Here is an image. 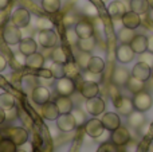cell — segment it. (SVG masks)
Instances as JSON below:
<instances>
[{"mask_svg": "<svg viewBox=\"0 0 153 152\" xmlns=\"http://www.w3.org/2000/svg\"><path fill=\"white\" fill-rule=\"evenodd\" d=\"M3 39L7 45L10 46H15V45H19L20 40L23 39L22 38V30L19 28L18 26L12 23V22H7L3 27Z\"/></svg>", "mask_w": 153, "mask_h": 152, "instance_id": "1", "label": "cell"}, {"mask_svg": "<svg viewBox=\"0 0 153 152\" xmlns=\"http://www.w3.org/2000/svg\"><path fill=\"white\" fill-rule=\"evenodd\" d=\"M152 97L148 92L145 90H141L138 93L134 94L133 97V105H134V109L136 110H140V112H146L152 108Z\"/></svg>", "mask_w": 153, "mask_h": 152, "instance_id": "2", "label": "cell"}, {"mask_svg": "<svg viewBox=\"0 0 153 152\" xmlns=\"http://www.w3.org/2000/svg\"><path fill=\"white\" fill-rule=\"evenodd\" d=\"M31 20V16H30V11L24 7H19L11 15V22H12L15 26H18L19 28H24L30 24Z\"/></svg>", "mask_w": 153, "mask_h": 152, "instance_id": "3", "label": "cell"}, {"mask_svg": "<svg viewBox=\"0 0 153 152\" xmlns=\"http://www.w3.org/2000/svg\"><path fill=\"white\" fill-rule=\"evenodd\" d=\"M38 40H39V45L45 48H54L56 45H58V35L51 30H43V31H39V35H38Z\"/></svg>", "mask_w": 153, "mask_h": 152, "instance_id": "4", "label": "cell"}, {"mask_svg": "<svg viewBox=\"0 0 153 152\" xmlns=\"http://www.w3.org/2000/svg\"><path fill=\"white\" fill-rule=\"evenodd\" d=\"M55 90L59 96H71L75 92V82L70 77H62L56 80Z\"/></svg>", "mask_w": 153, "mask_h": 152, "instance_id": "5", "label": "cell"}, {"mask_svg": "<svg viewBox=\"0 0 153 152\" xmlns=\"http://www.w3.org/2000/svg\"><path fill=\"white\" fill-rule=\"evenodd\" d=\"M85 132L87 136L93 137V139H98L105 132V127H103L102 121L98 118H90L85 123Z\"/></svg>", "mask_w": 153, "mask_h": 152, "instance_id": "6", "label": "cell"}, {"mask_svg": "<svg viewBox=\"0 0 153 152\" xmlns=\"http://www.w3.org/2000/svg\"><path fill=\"white\" fill-rule=\"evenodd\" d=\"M85 108H86L87 113L91 116H100L105 112L106 105L105 101H103L101 97H93V98H87L86 104H85Z\"/></svg>", "mask_w": 153, "mask_h": 152, "instance_id": "7", "label": "cell"}, {"mask_svg": "<svg viewBox=\"0 0 153 152\" xmlns=\"http://www.w3.org/2000/svg\"><path fill=\"white\" fill-rule=\"evenodd\" d=\"M113 102H114V107H116L117 112L122 116H129L133 112V109H134L133 100H130L129 97L118 96L113 100Z\"/></svg>", "mask_w": 153, "mask_h": 152, "instance_id": "8", "label": "cell"}, {"mask_svg": "<svg viewBox=\"0 0 153 152\" xmlns=\"http://www.w3.org/2000/svg\"><path fill=\"white\" fill-rule=\"evenodd\" d=\"M56 127H58L59 131L62 132H71L76 128V121L74 118V116L71 113H63V115H59L56 118Z\"/></svg>", "mask_w": 153, "mask_h": 152, "instance_id": "9", "label": "cell"}, {"mask_svg": "<svg viewBox=\"0 0 153 152\" xmlns=\"http://www.w3.org/2000/svg\"><path fill=\"white\" fill-rule=\"evenodd\" d=\"M7 137H10L18 147H20L28 142V132L20 127H13L7 129Z\"/></svg>", "mask_w": 153, "mask_h": 152, "instance_id": "10", "label": "cell"}, {"mask_svg": "<svg viewBox=\"0 0 153 152\" xmlns=\"http://www.w3.org/2000/svg\"><path fill=\"white\" fill-rule=\"evenodd\" d=\"M111 142H113L114 145L117 147H122V145H126L128 143L130 142V132L128 128L120 125L117 129H114L111 132Z\"/></svg>", "mask_w": 153, "mask_h": 152, "instance_id": "11", "label": "cell"}, {"mask_svg": "<svg viewBox=\"0 0 153 152\" xmlns=\"http://www.w3.org/2000/svg\"><path fill=\"white\" fill-rule=\"evenodd\" d=\"M31 100L36 105L42 107L43 104L50 101V90H48L46 86H42V85L35 86L31 92Z\"/></svg>", "mask_w": 153, "mask_h": 152, "instance_id": "12", "label": "cell"}, {"mask_svg": "<svg viewBox=\"0 0 153 152\" xmlns=\"http://www.w3.org/2000/svg\"><path fill=\"white\" fill-rule=\"evenodd\" d=\"M134 51L130 47V45H125V43H121V45L117 47L116 50V58L120 63H129V62L133 61L134 58Z\"/></svg>", "mask_w": 153, "mask_h": 152, "instance_id": "13", "label": "cell"}, {"mask_svg": "<svg viewBox=\"0 0 153 152\" xmlns=\"http://www.w3.org/2000/svg\"><path fill=\"white\" fill-rule=\"evenodd\" d=\"M76 35L78 38H90V37H94V26H93L91 22L86 20V19H82V20L76 22L75 27H74Z\"/></svg>", "mask_w": 153, "mask_h": 152, "instance_id": "14", "label": "cell"}, {"mask_svg": "<svg viewBox=\"0 0 153 152\" xmlns=\"http://www.w3.org/2000/svg\"><path fill=\"white\" fill-rule=\"evenodd\" d=\"M101 121H102L105 129L106 131H109V132H113L114 129H117L120 125H121V118H120V115L118 113H114V112L103 113Z\"/></svg>", "mask_w": 153, "mask_h": 152, "instance_id": "15", "label": "cell"}, {"mask_svg": "<svg viewBox=\"0 0 153 152\" xmlns=\"http://www.w3.org/2000/svg\"><path fill=\"white\" fill-rule=\"evenodd\" d=\"M132 75L136 78H138V80L141 81H148L149 78H151V74H152V67L149 66V65L144 63V62H137V63L133 66V70L132 72Z\"/></svg>", "mask_w": 153, "mask_h": 152, "instance_id": "16", "label": "cell"}, {"mask_svg": "<svg viewBox=\"0 0 153 152\" xmlns=\"http://www.w3.org/2000/svg\"><path fill=\"white\" fill-rule=\"evenodd\" d=\"M132 73L126 69V67H122V66H118L114 69L113 72V75H111V81H113V85L116 86H124L126 85L128 80L130 78Z\"/></svg>", "mask_w": 153, "mask_h": 152, "instance_id": "17", "label": "cell"}, {"mask_svg": "<svg viewBox=\"0 0 153 152\" xmlns=\"http://www.w3.org/2000/svg\"><path fill=\"white\" fill-rule=\"evenodd\" d=\"M81 94H82V97H85L86 100L97 97L98 94H100V85H98V82L85 80L81 85Z\"/></svg>", "mask_w": 153, "mask_h": 152, "instance_id": "18", "label": "cell"}, {"mask_svg": "<svg viewBox=\"0 0 153 152\" xmlns=\"http://www.w3.org/2000/svg\"><path fill=\"white\" fill-rule=\"evenodd\" d=\"M40 113H42V117L48 121H55L56 118H58V116L61 115L55 101H48V102H46V104H43L42 109H40Z\"/></svg>", "mask_w": 153, "mask_h": 152, "instance_id": "19", "label": "cell"}, {"mask_svg": "<svg viewBox=\"0 0 153 152\" xmlns=\"http://www.w3.org/2000/svg\"><path fill=\"white\" fill-rule=\"evenodd\" d=\"M141 15H138V13L133 12V11H126V12L122 15L121 20H122V26L124 27H128V28H137L138 26L141 24Z\"/></svg>", "mask_w": 153, "mask_h": 152, "instance_id": "20", "label": "cell"}, {"mask_svg": "<svg viewBox=\"0 0 153 152\" xmlns=\"http://www.w3.org/2000/svg\"><path fill=\"white\" fill-rule=\"evenodd\" d=\"M129 45L136 54H143L144 51L148 50V37L141 35V34L134 35V38L132 39V42H130Z\"/></svg>", "mask_w": 153, "mask_h": 152, "instance_id": "21", "label": "cell"}, {"mask_svg": "<svg viewBox=\"0 0 153 152\" xmlns=\"http://www.w3.org/2000/svg\"><path fill=\"white\" fill-rule=\"evenodd\" d=\"M36 50H38V45L32 38H23L20 40V43H19V53H22L26 57L36 53Z\"/></svg>", "mask_w": 153, "mask_h": 152, "instance_id": "22", "label": "cell"}, {"mask_svg": "<svg viewBox=\"0 0 153 152\" xmlns=\"http://www.w3.org/2000/svg\"><path fill=\"white\" fill-rule=\"evenodd\" d=\"M55 104L59 109V113L63 115V113H71L74 109V102L70 98V96H59L55 100Z\"/></svg>", "mask_w": 153, "mask_h": 152, "instance_id": "23", "label": "cell"}, {"mask_svg": "<svg viewBox=\"0 0 153 152\" xmlns=\"http://www.w3.org/2000/svg\"><path fill=\"white\" fill-rule=\"evenodd\" d=\"M26 66L30 67V69H34V70L43 69V66H45V57L40 53H38V51L31 54V55H28L26 58Z\"/></svg>", "mask_w": 153, "mask_h": 152, "instance_id": "24", "label": "cell"}, {"mask_svg": "<svg viewBox=\"0 0 153 152\" xmlns=\"http://www.w3.org/2000/svg\"><path fill=\"white\" fill-rule=\"evenodd\" d=\"M51 59H53V62L65 65L69 62V53L63 46H55L53 53H51Z\"/></svg>", "mask_w": 153, "mask_h": 152, "instance_id": "25", "label": "cell"}, {"mask_svg": "<svg viewBox=\"0 0 153 152\" xmlns=\"http://www.w3.org/2000/svg\"><path fill=\"white\" fill-rule=\"evenodd\" d=\"M105 61H103L101 57H90L89 63H87L86 70L91 73H95V74H101V73L105 70Z\"/></svg>", "mask_w": 153, "mask_h": 152, "instance_id": "26", "label": "cell"}, {"mask_svg": "<svg viewBox=\"0 0 153 152\" xmlns=\"http://www.w3.org/2000/svg\"><path fill=\"white\" fill-rule=\"evenodd\" d=\"M108 12L111 18L117 19V18H122V15L126 12V8H125V4L122 1L116 0V1H111L108 5Z\"/></svg>", "mask_w": 153, "mask_h": 152, "instance_id": "27", "label": "cell"}, {"mask_svg": "<svg viewBox=\"0 0 153 152\" xmlns=\"http://www.w3.org/2000/svg\"><path fill=\"white\" fill-rule=\"evenodd\" d=\"M149 1L148 0H130V11L138 13V15H145L149 11Z\"/></svg>", "mask_w": 153, "mask_h": 152, "instance_id": "28", "label": "cell"}, {"mask_svg": "<svg viewBox=\"0 0 153 152\" xmlns=\"http://www.w3.org/2000/svg\"><path fill=\"white\" fill-rule=\"evenodd\" d=\"M145 123V117H144V112H140V110H136V112H132L129 116H128V124L133 128H140V127L144 125Z\"/></svg>", "mask_w": 153, "mask_h": 152, "instance_id": "29", "label": "cell"}, {"mask_svg": "<svg viewBox=\"0 0 153 152\" xmlns=\"http://www.w3.org/2000/svg\"><path fill=\"white\" fill-rule=\"evenodd\" d=\"M95 43L97 42H95L94 37L81 38V39H78V42H76V46H78V48L81 51H83V53H91L95 47Z\"/></svg>", "mask_w": 153, "mask_h": 152, "instance_id": "30", "label": "cell"}, {"mask_svg": "<svg viewBox=\"0 0 153 152\" xmlns=\"http://www.w3.org/2000/svg\"><path fill=\"white\" fill-rule=\"evenodd\" d=\"M134 30L132 28H128V27H124L122 26L121 28L118 30L117 32V39L120 40L121 43H125V45H129L132 42V39L134 38Z\"/></svg>", "mask_w": 153, "mask_h": 152, "instance_id": "31", "label": "cell"}, {"mask_svg": "<svg viewBox=\"0 0 153 152\" xmlns=\"http://www.w3.org/2000/svg\"><path fill=\"white\" fill-rule=\"evenodd\" d=\"M0 108L8 112V110L15 109V97L10 93H1L0 94Z\"/></svg>", "mask_w": 153, "mask_h": 152, "instance_id": "32", "label": "cell"}, {"mask_svg": "<svg viewBox=\"0 0 153 152\" xmlns=\"http://www.w3.org/2000/svg\"><path fill=\"white\" fill-rule=\"evenodd\" d=\"M125 86H126V89L130 92V93L136 94V93H138V92L144 90V81H141V80H138V78L130 75V78L128 80V82H126Z\"/></svg>", "mask_w": 153, "mask_h": 152, "instance_id": "33", "label": "cell"}, {"mask_svg": "<svg viewBox=\"0 0 153 152\" xmlns=\"http://www.w3.org/2000/svg\"><path fill=\"white\" fill-rule=\"evenodd\" d=\"M42 8L47 13H56L61 10V0H42Z\"/></svg>", "mask_w": 153, "mask_h": 152, "instance_id": "34", "label": "cell"}, {"mask_svg": "<svg viewBox=\"0 0 153 152\" xmlns=\"http://www.w3.org/2000/svg\"><path fill=\"white\" fill-rule=\"evenodd\" d=\"M50 72L53 78L55 80H59L62 77H66V72H65V65L62 63H56V62H53L50 66Z\"/></svg>", "mask_w": 153, "mask_h": 152, "instance_id": "35", "label": "cell"}, {"mask_svg": "<svg viewBox=\"0 0 153 152\" xmlns=\"http://www.w3.org/2000/svg\"><path fill=\"white\" fill-rule=\"evenodd\" d=\"M18 145L10 139V137H3L0 140V152H16Z\"/></svg>", "mask_w": 153, "mask_h": 152, "instance_id": "36", "label": "cell"}, {"mask_svg": "<svg viewBox=\"0 0 153 152\" xmlns=\"http://www.w3.org/2000/svg\"><path fill=\"white\" fill-rule=\"evenodd\" d=\"M65 72H66V77L74 80L79 75V65L76 62H67L65 63Z\"/></svg>", "mask_w": 153, "mask_h": 152, "instance_id": "37", "label": "cell"}, {"mask_svg": "<svg viewBox=\"0 0 153 152\" xmlns=\"http://www.w3.org/2000/svg\"><path fill=\"white\" fill-rule=\"evenodd\" d=\"M36 27L40 30V31H43V30H51L53 28V22L50 20L48 18H39L36 22Z\"/></svg>", "mask_w": 153, "mask_h": 152, "instance_id": "38", "label": "cell"}, {"mask_svg": "<svg viewBox=\"0 0 153 152\" xmlns=\"http://www.w3.org/2000/svg\"><path fill=\"white\" fill-rule=\"evenodd\" d=\"M90 53H83V51H81V54L78 55V58H76V63L79 65V67H82V69H86L87 67V63H89V59H90Z\"/></svg>", "mask_w": 153, "mask_h": 152, "instance_id": "39", "label": "cell"}, {"mask_svg": "<svg viewBox=\"0 0 153 152\" xmlns=\"http://www.w3.org/2000/svg\"><path fill=\"white\" fill-rule=\"evenodd\" d=\"M140 61L153 67V53L152 51H144L143 54H140Z\"/></svg>", "mask_w": 153, "mask_h": 152, "instance_id": "40", "label": "cell"}, {"mask_svg": "<svg viewBox=\"0 0 153 152\" xmlns=\"http://www.w3.org/2000/svg\"><path fill=\"white\" fill-rule=\"evenodd\" d=\"M71 115L74 116V118H75V121H76V125H82V124L85 123V115H83V112H82L81 109H73V112H71Z\"/></svg>", "mask_w": 153, "mask_h": 152, "instance_id": "41", "label": "cell"}, {"mask_svg": "<svg viewBox=\"0 0 153 152\" xmlns=\"http://www.w3.org/2000/svg\"><path fill=\"white\" fill-rule=\"evenodd\" d=\"M83 77H85V80H87V81H94V82H100L101 81V74H95V73H91V72H89V70H86Z\"/></svg>", "mask_w": 153, "mask_h": 152, "instance_id": "42", "label": "cell"}, {"mask_svg": "<svg viewBox=\"0 0 153 152\" xmlns=\"http://www.w3.org/2000/svg\"><path fill=\"white\" fill-rule=\"evenodd\" d=\"M67 40H69V43H71V45H76V42H78V35H76V32H75V30L73 28V30H67Z\"/></svg>", "mask_w": 153, "mask_h": 152, "instance_id": "43", "label": "cell"}, {"mask_svg": "<svg viewBox=\"0 0 153 152\" xmlns=\"http://www.w3.org/2000/svg\"><path fill=\"white\" fill-rule=\"evenodd\" d=\"M39 75H40V77H43V78H51V77H53V75H51L50 69H48V70H46V69H40Z\"/></svg>", "mask_w": 153, "mask_h": 152, "instance_id": "44", "label": "cell"}, {"mask_svg": "<svg viewBox=\"0 0 153 152\" xmlns=\"http://www.w3.org/2000/svg\"><path fill=\"white\" fill-rule=\"evenodd\" d=\"M7 67V59L4 58V57L0 54V73L4 72V69Z\"/></svg>", "mask_w": 153, "mask_h": 152, "instance_id": "45", "label": "cell"}, {"mask_svg": "<svg viewBox=\"0 0 153 152\" xmlns=\"http://www.w3.org/2000/svg\"><path fill=\"white\" fill-rule=\"evenodd\" d=\"M5 118H7V112H5L3 108H0V125L5 121Z\"/></svg>", "mask_w": 153, "mask_h": 152, "instance_id": "46", "label": "cell"}, {"mask_svg": "<svg viewBox=\"0 0 153 152\" xmlns=\"http://www.w3.org/2000/svg\"><path fill=\"white\" fill-rule=\"evenodd\" d=\"M10 4V0H0V11H4Z\"/></svg>", "mask_w": 153, "mask_h": 152, "instance_id": "47", "label": "cell"}, {"mask_svg": "<svg viewBox=\"0 0 153 152\" xmlns=\"http://www.w3.org/2000/svg\"><path fill=\"white\" fill-rule=\"evenodd\" d=\"M148 50L153 53V35L148 37Z\"/></svg>", "mask_w": 153, "mask_h": 152, "instance_id": "48", "label": "cell"}, {"mask_svg": "<svg viewBox=\"0 0 153 152\" xmlns=\"http://www.w3.org/2000/svg\"><path fill=\"white\" fill-rule=\"evenodd\" d=\"M16 152H26L24 150H16Z\"/></svg>", "mask_w": 153, "mask_h": 152, "instance_id": "49", "label": "cell"}, {"mask_svg": "<svg viewBox=\"0 0 153 152\" xmlns=\"http://www.w3.org/2000/svg\"><path fill=\"white\" fill-rule=\"evenodd\" d=\"M101 1H102V3H108V0H101Z\"/></svg>", "mask_w": 153, "mask_h": 152, "instance_id": "50", "label": "cell"}]
</instances>
